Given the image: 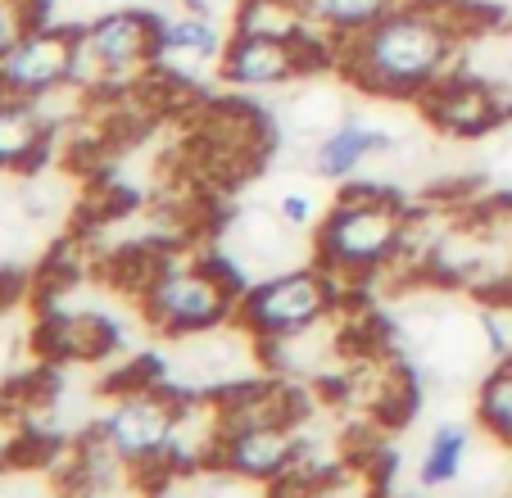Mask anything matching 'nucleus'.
<instances>
[{
    "instance_id": "1",
    "label": "nucleus",
    "mask_w": 512,
    "mask_h": 498,
    "mask_svg": "<svg viewBox=\"0 0 512 498\" xmlns=\"http://www.w3.org/2000/svg\"><path fill=\"white\" fill-rule=\"evenodd\" d=\"M463 0H404L368 32L345 41L336 68L354 91L372 100H422L454 73L463 37L476 28Z\"/></svg>"
},
{
    "instance_id": "2",
    "label": "nucleus",
    "mask_w": 512,
    "mask_h": 498,
    "mask_svg": "<svg viewBox=\"0 0 512 498\" xmlns=\"http://www.w3.org/2000/svg\"><path fill=\"white\" fill-rule=\"evenodd\" d=\"M413 213L386 186H345L313 231V259L340 281L386 272L408 254Z\"/></svg>"
},
{
    "instance_id": "3",
    "label": "nucleus",
    "mask_w": 512,
    "mask_h": 498,
    "mask_svg": "<svg viewBox=\"0 0 512 498\" xmlns=\"http://www.w3.org/2000/svg\"><path fill=\"white\" fill-rule=\"evenodd\" d=\"M241 290V277L223 259H159L145 272L136 299L159 336L186 340L236 322Z\"/></svg>"
},
{
    "instance_id": "4",
    "label": "nucleus",
    "mask_w": 512,
    "mask_h": 498,
    "mask_svg": "<svg viewBox=\"0 0 512 498\" xmlns=\"http://www.w3.org/2000/svg\"><path fill=\"white\" fill-rule=\"evenodd\" d=\"M159 23L164 14L141 5H114L100 10L78 28V82L87 96L96 91H132L136 82L155 77Z\"/></svg>"
},
{
    "instance_id": "5",
    "label": "nucleus",
    "mask_w": 512,
    "mask_h": 498,
    "mask_svg": "<svg viewBox=\"0 0 512 498\" xmlns=\"http://www.w3.org/2000/svg\"><path fill=\"white\" fill-rule=\"evenodd\" d=\"M340 277H331L318 259L300 263V268L272 272L241 290L236 304V322L250 331L259 345H272L281 336H295L304 326L322 322V317L340 313Z\"/></svg>"
},
{
    "instance_id": "6",
    "label": "nucleus",
    "mask_w": 512,
    "mask_h": 498,
    "mask_svg": "<svg viewBox=\"0 0 512 498\" xmlns=\"http://www.w3.org/2000/svg\"><path fill=\"white\" fill-rule=\"evenodd\" d=\"M182 408H186V399L173 385L136 381L105 408V417L96 422V440L105 444L114 458H123L127 467L150 476L155 467H173Z\"/></svg>"
},
{
    "instance_id": "7",
    "label": "nucleus",
    "mask_w": 512,
    "mask_h": 498,
    "mask_svg": "<svg viewBox=\"0 0 512 498\" xmlns=\"http://www.w3.org/2000/svg\"><path fill=\"white\" fill-rule=\"evenodd\" d=\"M336 64V50L322 37H259V32H236L223 50L218 82L232 91H286L318 68Z\"/></svg>"
},
{
    "instance_id": "8",
    "label": "nucleus",
    "mask_w": 512,
    "mask_h": 498,
    "mask_svg": "<svg viewBox=\"0 0 512 498\" xmlns=\"http://www.w3.org/2000/svg\"><path fill=\"white\" fill-rule=\"evenodd\" d=\"M213 467L277 489L281 480H290L304 467L300 426H295V417H263V422L227 426L218 453H213Z\"/></svg>"
},
{
    "instance_id": "9",
    "label": "nucleus",
    "mask_w": 512,
    "mask_h": 498,
    "mask_svg": "<svg viewBox=\"0 0 512 498\" xmlns=\"http://www.w3.org/2000/svg\"><path fill=\"white\" fill-rule=\"evenodd\" d=\"M78 82V28L73 23H32L28 37L0 59V91L46 100Z\"/></svg>"
},
{
    "instance_id": "10",
    "label": "nucleus",
    "mask_w": 512,
    "mask_h": 498,
    "mask_svg": "<svg viewBox=\"0 0 512 498\" xmlns=\"http://www.w3.org/2000/svg\"><path fill=\"white\" fill-rule=\"evenodd\" d=\"M295 236H304V231L290 227L277 209L254 204V209L236 213V218L227 222L223 263L236 272V277L245 272V277H254V281L272 277V272H286V268H300V263H313V240L309 245H300Z\"/></svg>"
},
{
    "instance_id": "11",
    "label": "nucleus",
    "mask_w": 512,
    "mask_h": 498,
    "mask_svg": "<svg viewBox=\"0 0 512 498\" xmlns=\"http://www.w3.org/2000/svg\"><path fill=\"white\" fill-rule=\"evenodd\" d=\"M232 41V32H223V23L213 14L177 10L164 14L159 23V55H155V77L159 82H200V77H218L223 50Z\"/></svg>"
},
{
    "instance_id": "12",
    "label": "nucleus",
    "mask_w": 512,
    "mask_h": 498,
    "mask_svg": "<svg viewBox=\"0 0 512 498\" xmlns=\"http://www.w3.org/2000/svg\"><path fill=\"white\" fill-rule=\"evenodd\" d=\"M204 150V163L209 168H232V173H250L254 163L268 154L272 145V127L268 118L254 105H241V100H223V105H209L200 118V132H195Z\"/></svg>"
},
{
    "instance_id": "13",
    "label": "nucleus",
    "mask_w": 512,
    "mask_h": 498,
    "mask_svg": "<svg viewBox=\"0 0 512 498\" xmlns=\"http://www.w3.org/2000/svg\"><path fill=\"white\" fill-rule=\"evenodd\" d=\"M422 118L435 127V132L445 136H485L494 132V127L508 118V109L494 100L490 87H481L472 73H463V68H454L449 77H440L431 91H426L422 100Z\"/></svg>"
},
{
    "instance_id": "14",
    "label": "nucleus",
    "mask_w": 512,
    "mask_h": 498,
    "mask_svg": "<svg viewBox=\"0 0 512 498\" xmlns=\"http://www.w3.org/2000/svg\"><path fill=\"white\" fill-rule=\"evenodd\" d=\"M59 123L41 100L10 96L0 91V177L10 173H37L55 150Z\"/></svg>"
},
{
    "instance_id": "15",
    "label": "nucleus",
    "mask_w": 512,
    "mask_h": 498,
    "mask_svg": "<svg viewBox=\"0 0 512 498\" xmlns=\"http://www.w3.org/2000/svg\"><path fill=\"white\" fill-rule=\"evenodd\" d=\"M395 145H399V136L390 132L386 123H372V118L349 114L336 132L322 136V141L313 145L309 168H313V177L345 182V177H354L368 159H381V154H390Z\"/></svg>"
},
{
    "instance_id": "16",
    "label": "nucleus",
    "mask_w": 512,
    "mask_h": 498,
    "mask_svg": "<svg viewBox=\"0 0 512 498\" xmlns=\"http://www.w3.org/2000/svg\"><path fill=\"white\" fill-rule=\"evenodd\" d=\"M114 345H118L114 322L100 313H87V308L50 313L37 326V349L50 363H100Z\"/></svg>"
},
{
    "instance_id": "17",
    "label": "nucleus",
    "mask_w": 512,
    "mask_h": 498,
    "mask_svg": "<svg viewBox=\"0 0 512 498\" xmlns=\"http://www.w3.org/2000/svg\"><path fill=\"white\" fill-rule=\"evenodd\" d=\"M349 114H354V109H349V100L340 87H327V82L300 87V82H295V91L286 96V105H281V114H277V132H286L290 141L318 145L322 136L336 132Z\"/></svg>"
},
{
    "instance_id": "18",
    "label": "nucleus",
    "mask_w": 512,
    "mask_h": 498,
    "mask_svg": "<svg viewBox=\"0 0 512 498\" xmlns=\"http://www.w3.org/2000/svg\"><path fill=\"white\" fill-rule=\"evenodd\" d=\"M454 68H463L481 87H490L494 100L512 114V28L508 23H476L463 37Z\"/></svg>"
},
{
    "instance_id": "19",
    "label": "nucleus",
    "mask_w": 512,
    "mask_h": 498,
    "mask_svg": "<svg viewBox=\"0 0 512 498\" xmlns=\"http://www.w3.org/2000/svg\"><path fill=\"white\" fill-rule=\"evenodd\" d=\"M476 453V431L467 422H440L431 431L422 449V462H417V480L422 489H454L467 480V467H472Z\"/></svg>"
},
{
    "instance_id": "20",
    "label": "nucleus",
    "mask_w": 512,
    "mask_h": 498,
    "mask_svg": "<svg viewBox=\"0 0 512 498\" xmlns=\"http://www.w3.org/2000/svg\"><path fill=\"white\" fill-rule=\"evenodd\" d=\"M404 0H300L309 28L327 41L340 55L345 41H354L358 32H368L372 23H381L390 10H399Z\"/></svg>"
},
{
    "instance_id": "21",
    "label": "nucleus",
    "mask_w": 512,
    "mask_h": 498,
    "mask_svg": "<svg viewBox=\"0 0 512 498\" xmlns=\"http://www.w3.org/2000/svg\"><path fill=\"white\" fill-rule=\"evenodd\" d=\"M481 417H485V426H490L494 435H503V440L512 444V372L494 376V381L485 385V394H481Z\"/></svg>"
},
{
    "instance_id": "22",
    "label": "nucleus",
    "mask_w": 512,
    "mask_h": 498,
    "mask_svg": "<svg viewBox=\"0 0 512 498\" xmlns=\"http://www.w3.org/2000/svg\"><path fill=\"white\" fill-rule=\"evenodd\" d=\"M37 19V0H0V59L10 55Z\"/></svg>"
},
{
    "instance_id": "23",
    "label": "nucleus",
    "mask_w": 512,
    "mask_h": 498,
    "mask_svg": "<svg viewBox=\"0 0 512 498\" xmlns=\"http://www.w3.org/2000/svg\"><path fill=\"white\" fill-rule=\"evenodd\" d=\"M23 435H28V431H23V422H14L10 412H0V467H5V462L23 449Z\"/></svg>"
}]
</instances>
